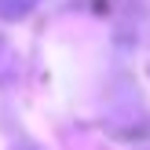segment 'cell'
Returning a JSON list of instances; mask_svg holds the SVG:
<instances>
[{"label": "cell", "instance_id": "cell-1", "mask_svg": "<svg viewBox=\"0 0 150 150\" xmlns=\"http://www.w3.org/2000/svg\"><path fill=\"white\" fill-rule=\"evenodd\" d=\"M40 0H0V22H18L37 11Z\"/></svg>", "mask_w": 150, "mask_h": 150}, {"label": "cell", "instance_id": "cell-2", "mask_svg": "<svg viewBox=\"0 0 150 150\" xmlns=\"http://www.w3.org/2000/svg\"><path fill=\"white\" fill-rule=\"evenodd\" d=\"M15 150H33V146H15Z\"/></svg>", "mask_w": 150, "mask_h": 150}]
</instances>
